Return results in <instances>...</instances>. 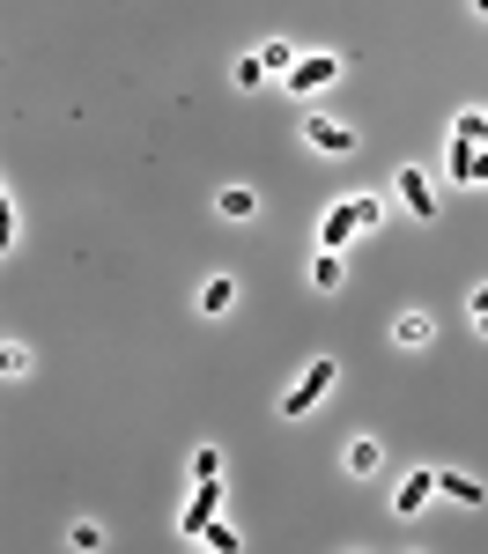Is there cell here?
<instances>
[{"label": "cell", "instance_id": "1", "mask_svg": "<svg viewBox=\"0 0 488 554\" xmlns=\"http://www.w3.org/2000/svg\"><path fill=\"white\" fill-rule=\"evenodd\" d=\"M378 215H385V200L378 193H355V200H341V207H326V222H318V252H333L341 259L363 229H378Z\"/></svg>", "mask_w": 488, "mask_h": 554}, {"label": "cell", "instance_id": "2", "mask_svg": "<svg viewBox=\"0 0 488 554\" xmlns=\"http://www.w3.org/2000/svg\"><path fill=\"white\" fill-rule=\"evenodd\" d=\"M333 377H341V370H333V362H326V355H318V362H311V370H304V377H296V385H289V392H281V414H289V422H296V414H311V407H318V399H326V392H333Z\"/></svg>", "mask_w": 488, "mask_h": 554}, {"label": "cell", "instance_id": "3", "mask_svg": "<svg viewBox=\"0 0 488 554\" xmlns=\"http://www.w3.org/2000/svg\"><path fill=\"white\" fill-rule=\"evenodd\" d=\"M341 82V60H333V52H304V60H296V74L281 89H296V97H318V89H333Z\"/></svg>", "mask_w": 488, "mask_h": 554}, {"label": "cell", "instance_id": "4", "mask_svg": "<svg viewBox=\"0 0 488 554\" xmlns=\"http://www.w3.org/2000/svg\"><path fill=\"white\" fill-rule=\"evenodd\" d=\"M215 518H222V481H200V495L178 510V532H185V540H208Z\"/></svg>", "mask_w": 488, "mask_h": 554}, {"label": "cell", "instance_id": "5", "mask_svg": "<svg viewBox=\"0 0 488 554\" xmlns=\"http://www.w3.org/2000/svg\"><path fill=\"white\" fill-rule=\"evenodd\" d=\"M400 200H407V215H415V222H437V193H429V178H422L415 163L400 170Z\"/></svg>", "mask_w": 488, "mask_h": 554}, {"label": "cell", "instance_id": "6", "mask_svg": "<svg viewBox=\"0 0 488 554\" xmlns=\"http://www.w3.org/2000/svg\"><path fill=\"white\" fill-rule=\"evenodd\" d=\"M304 141L318 148V156H348V148H355V133H348L341 119H304Z\"/></svg>", "mask_w": 488, "mask_h": 554}, {"label": "cell", "instance_id": "7", "mask_svg": "<svg viewBox=\"0 0 488 554\" xmlns=\"http://www.w3.org/2000/svg\"><path fill=\"white\" fill-rule=\"evenodd\" d=\"M429 495H437V473H429V466H415V473L400 481V495H392V510H400V518H415V510L429 503Z\"/></svg>", "mask_w": 488, "mask_h": 554}, {"label": "cell", "instance_id": "8", "mask_svg": "<svg viewBox=\"0 0 488 554\" xmlns=\"http://www.w3.org/2000/svg\"><path fill=\"white\" fill-rule=\"evenodd\" d=\"M452 178H459V185H488V148L452 141Z\"/></svg>", "mask_w": 488, "mask_h": 554}, {"label": "cell", "instance_id": "9", "mask_svg": "<svg viewBox=\"0 0 488 554\" xmlns=\"http://www.w3.org/2000/svg\"><path fill=\"white\" fill-rule=\"evenodd\" d=\"M215 207H222L230 222H252V215H259V193H252V185H222V193H215Z\"/></svg>", "mask_w": 488, "mask_h": 554}, {"label": "cell", "instance_id": "10", "mask_svg": "<svg viewBox=\"0 0 488 554\" xmlns=\"http://www.w3.org/2000/svg\"><path fill=\"white\" fill-rule=\"evenodd\" d=\"M200 311H208V318H222V311H237V281H230V274H215L208 289H200Z\"/></svg>", "mask_w": 488, "mask_h": 554}, {"label": "cell", "instance_id": "11", "mask_svg": "<svg viewBox=\"0 0 488 554\" xmlns=\"http://www.w3.org/2000/svg\"><path fill=\"white\" fill-rule=\"evenodd\" d=\"M429 311H400V326H392V340H400V348H429Z\"/></svg>", "mask_w": 488, "mask_h": 554}, {"label": "cell", "instance_id": "12", "mask_svg": "<svg viewBox=\"0 0 488 554\" xmlns=\"http://www.w3.org/2000/svg\"><path fill=\"white\" fill-rule=\"evenodd\" d=\"M385 466V444H378V436H355V444H348V473H378Z\"/></svg>", "mask_w": 488, "mask_h": 554}, {"label": "cell", "instance_id": "13", "mask_svg": "<svg viewBox=\"0 0 488 554\" xmlns=\"http://www.w3.org/2000/svg\"><path fill=\"white\" fill-rule=\"evenodd\" d=\"M437 495H452V503H466V510H474V503H488V495H481V481H466V473H437Z\"/></svg>", "mask_w": 488, "mask_h": 554}, {"label": "cell", "instance_id": "14", "mask_svg": "<svg viewBox=\"0 0 488 554\" xmlns=\"http://www.w3.org/2000/svg\"><path fill=\"white\" fill-rule=\"evenodd\" d=\"M259 60H267V74H281V82H289L304 52H296V45H281V37H274V45H259Z\"/></svg>", "mask_w": 488, "mask_h": 554}, {"label": "cell", "instance_id": "15", "mask_svg": "<svg viewBox=\"0 0 488 554\" xmlns=\"http://www.w3.org/2000/svg\"><path fill=\"white\" fill-rule=\"evenodd\" d=\"M311 281H318V289H341V281H348V266L333 259V252H318V259H311Z\"/></svg>", "mask_w": 488, "mask_h": 554}, {"label": "cell", "instance_id": "16", "mask_svg": "<svg viewBox=\"0 0 488 554\" xmlns=\"http://www.w3.org/2000/svg\"><path fill=\"white\" fill-rule=\"evenodd\" d=\"M67 547H74V554H104V525H89V518H82V525L67 532Z\"/></svg>", "mask_w": 488, "mask_h": 554}, {"label": "cell", "instance_id": "17", "mask_svg": "<svg viewBox=\"0 0 488 554\" xmlns=\"http://www.w3.org/2000/svg\"><path fill=\"white\" fill-rule=\"evenodd\" d=\"M259 82H267V60H259V52H244V60H237V89H259Z\"/></svg>", "mask_w": 488, "mask_h": 554}, {"label": "cell", "instance_id": "18", "mask_svg": "<svg viewBox=\"0 0 488 554\" xmlns=\"http://www.w3.org/2000/svg\"><path fill=\"white\" fill-rule=\"evenodd\" d=\"M208 554H237V525L215 518V525H208Z\"/></svg>", "mask_w": 488, "mask_h": 554}, {"label": "cell", "instance_id": "19", "mask_svg": "<svg viewBox=\"0 0 488 554\" xmlns=\"http://www.w3.org/2000/svg\"><path fill=\"white\" fill-rule=\"evenodd\" d=\"M200 481H222V458H215V451H200V458H193V488H200Z\"/></svg>", "mask_w": 488, "mask_h": 554}, {"label": "cell", "instance_id": "20", "mask_svg": "<svg viewBox=\"0 0 488 554\" xmlns=\"http://www.w3.org/2000/svg\"><path fill=\"white\" fill-rule=\"evenodd\" d=\"M474 326L488 333V289H474Z\"/></svg>", "mask_w": 488, "mask_h": 554}]
</instances>
